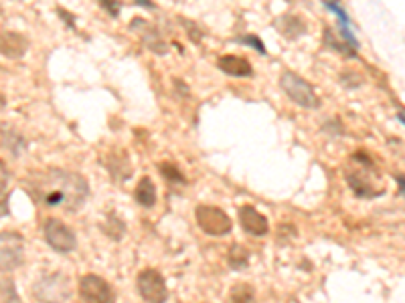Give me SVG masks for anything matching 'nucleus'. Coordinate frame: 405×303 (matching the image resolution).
Instances as JSON below:
<instances>
[{
  "label": "nucleus",
  "instance_id": "f257e3e1",
  "mask_svg": "<svg viewBox=\"0 0 405 303\" xmlns=\"http://www.w3.org/2000/svg\"><path fill=\"white\" fill-rule=\"evenodd\" d=\"M39 196L47 207H61L69 212H75L88 200L90 187L81 174L53 168L41 176Z\"/></svg>",
  "mask_w": 405,
  "mask_h": 303
},
{
  "label": "nucleus",
  "instance_id": "f03ea898",
  "mask_svg": "<svg viewBox=\"0 0 405 303\" xmlns=\"http://www.w3.org/2000/svg\"><path fill=\"white\" fill-rule=\"evenodd\" d=\"M363 162L351 172H347V184L357 194L358 198H377L383 194L381 176L377 174L375 166L363 154H358Z\"/></svg>",
  "mask_w": 405,
  "mask_h": 303
},
{
  "label": "nucleus",
  "instance_id": "7ed1b4c3",
  "mask_svg": "<svg viewBox=\"0 0 405 303\" xmlns=\"http://www.w3.org/2000/svg\"><path fill=\"white\" fill-rule=\"evenodd\" d=\"M280 85L284 89V94L300 107H306V110H318L320 107V99L318 95L314 94L312 85H310L306 79H302L300 75L292 73V71H284L282 77H280Z\"/></svg>",
  "mask_w": 405,
  "mask_h": 303
},
{
  "label": "nucleus",
  "instance_id": "20e7f679",
  "mask_svg": "<svg viewBox=\"0 0 405 303\" xmlns=\"http://www.w3.org/2000/svg\"><path fill=\"white\" fill-rule=\"evenodd\" d=\"M35 297L43 303H63L72 295L69 279L61 273H53L35 283Z\"/></svg>",
  "mask_w": 405,
  "mask_h": 303
},
{
  "label": "nucleus",
  "instance_id": "39448f33",
  "mask_svg": "<svg viewBox=\"0 0 405 303\" xmlns=\"http://www.w3.org/2000/svg\"><path fill=\"white\" fill-rule=\"evenodd\" d=\"M24 261V236L8 231L0 233V271L10 273L19 269Z\"/></svg>",
  "mask_w": 405,
  "mask_h": 303
},
{
  "label": "nucleus",
  "instance_id": "423d86ee",
  "mask_svg": "<svg viewBox=\"0 0 405 303\" xmlns=\"http://www.w3.org/2000/svg\"><path fill=\"white\" fill-rule=\"evenodd\" d=\"M195 214H197V223H199L203 233L211 234V236H225V234L231 233V227H233L231 218L219 207L201 205V207H197Z\"/></svg>",
  "mask_w": 405,
  "mask_h": 303
},
{
  "label": "nucleus",
  "instance_id": "0eeeda50",
  "mask_svg": "<svg viewBox=\"0 0 405 303\" xmlns=\"http://www.w3.org/2000/svg\"><path fill=\"white\" fill-rule=\"evenodd\" d=\"M43 231H45V241L49 243V247L55 249L57 253H69L77 247V239L73 231L59 218H47Z\"/></svg>",
  "mask_w": 405,
  "mask_h": 303
},
{
  "label": "nucleus",
  "instance_id": "6e6552de",
  "mask_svg": "<svg viewBox=\"0 0 405 303\" xmlns=\"http://www.w3.org/2000/svg\"><path fill=\"white\" fill-rule=\"evenodd\" d=\"M138 291L146 303H165L168 300L165 277L156 269H144L138 275Z\"/></svg>",
  "mask_w": 405,
  "mask_h": 303
},
{
  "label": "nucleus",
  "instance_id": "1a4fd4ad",
  "mask_svg": "<svg viewBox=\"0 0 405 303\" xmlns=\"http://www.w3.org/2000/svg\"><path fill=\"white\" fill-rule=\"evenodd\" d=\"M79 293L85 303H114V291H112L110 283L94 275V273L81 277Z\"/></svg>",
  "mask_w": 405,
  "mask_h": 303
},
{
  "label": "nucleus",
  "instance_id": "9d476101",
  "mask_svg": "<svg viewBox=\"0 0 405 303\" xmlns=\"http://www.w3.org/2000/svg\"><path fill=\"white\" fill-rule=\"evenodd\" d=\"M239 225L245 233L254 234V236H263L270 231L267 218L254 207H241L239 209Z\"/></svg>",
  "mask_w": 405,
  "mask_h": 303
},
{
  "label": "nucleus",
  "instance_id": "9b49d317",
  "mask_svg": "<svg viewBox=\"0 0 405 303\" xmlns=\"http://www.w3.org/2000/svg\"><path fill=\"white\" fill-rule=\"evenodd\" d=\"M28 49V41L21 33H0V53L8 59H21Z\"/></svg>",
  "mask_w": 405,
  "mask_h": 303
},
{
  "label": "nucleus",
  "instance_id": "f8f14e48",
  "mask_svg": "<svg viewBox=\"0 0 405 303\" xmlns=\"http://www.w3.org/2000/svg\"><path fill=\"white\" fill-rule=\"evenodd\" d=\"M324 6L329 8V10H333L334 15L338 17V26H340V41L342 43H347L351 49H358L357 39H355V35H353V28H351V21H349V15H347V10H345V6H340L338 2H324Z\"/></svg>",
  "mask_w": 405,
  "mask_h": 303
},
{
  "label": "nucleus",
  "instance_id": "ddd939ff",
  "mask_svg": "<svg viewBox=\"0 0 405 303\" xmlns=\"http://www.w3.org/2000/svg\"><path fill=\"white\" fill-rule=\"evenodd\" d=\"M217 67L231 75V77H251L254 75V69L251 65L243 59V57H235V55H225L217 61Z\"/></svg>",
  "mask_w": 405,
  "mask_h": 303
},
{
  "label": "nucleus",
  "instance_id": "4468645a",
  "mask_svg": "<svg viewBox=\"0 0 405 303\" xmlns=\"http://www.w3.org/2000/svg\"><path fill=\"white\" fill-rule=\"evenodd\" d=\"M110 174L116 178V180H128L130 174H132V168H130V160L124 152H110L106 156V164H104Z\"/></svg>",
  "mask_w": 405,
  "mask_h": 303
},
{
  "label": "nucleus",
  "instance_id": "2eb2a0df",
  "mask_svg": "<svg viewBox=\"0 0 405 303\" xmlns=\"http://www.w3.org/2000/svg\"><path fill=\"white\" fill-rule=\"evenodd\" d=\"M134 198H136V202L140 207H144V209H150V207L156 205V187H154V182L148 176H144L142 180L138 182L136 192H134Z\"/></svg>",
  "mask_w": 405,
  "mask_h": 303
},
{
  "label": "nucleus",
  "instance_id": "dca6fc26",
  "mask_svg": "<svg viewBox=\"0 0 405 303\" xmlns=\"http://www.w3.org/2000/svg\"><path fill=\"white\" fill-rule=\"evenodd\" d=\"M276 26L280 28L282 35H286L288 39H298V37H302V35L306 33V24H304V21H300V19L294 17V15H284V17H280V21L276 23Z\"/></svg>",
  "mask_w": 405,
  "mask_h": 303
},
{
  "label": "nucleus",
  "instance_id": "f3484780",
  "mask_svg": "<svg viewBox=\"0 0 405 303\" xmlns=\"http://www.w3.org/2000/svg\"><path fill=\"white\" fill-rule=\"evenodd\" d=\"M0 130H2V146L6 150H10L15 156H19L23 150H26V140H24L17 130L6 128V125H0Z\"/></svg>",
  "mask_w": 405,
  "mask_h": 303
},
{
  "label": "nucleus",
  "instance_id": "a211bd4d",
  "mask_svg": "<svg viewBox=\"0 0 405 303\" xmlns=\"http://www.w3.org/2000/svg\"><path fill=\"white\" fill-rule=\"evenodd\" d=\"M229 303H256V291L247 283H238L231 287Z\"/></svg>",
  "mask_w": 405,
  "mask_h": 303
},
{
  "label": "nucleus",
  "instance_id": "6ab92c4d",
  "mask_svg": "<svg viewBox=\"0 0 405 303\" xmlns=\"http://www.w3.org/2000/svg\"><path fill=\"white\" fill-rule=\"evenodd\" d=\"M160 172H163V176L167 178L168 182H172V184H187V178L183 176V172L174 164H160Z\"/></svg>",
  "mask_w": 405,
  "mask_h": 303
},
{
  "label": "nucleus",
  "instance_id": "aec40b11",
  "mask_svg": "<svg viewBox=\"0 0 405 303\" xmlns=\"http://www.w3.org/2000/svg\"><path fill=\"white\" fill-rule=\"evenodd\" d=\"M247 259H249V253L241 245L231 247V251H229V265L233 269H245L247 267Z\"/></svg>",
  "mask_w": 405,
  "mask_h": 303
},
{
  "label": "nucleus",
  "instance_id": "412c9836",
  "mask_svg": "<svg viewBox=\"0 0 405 303\" xmlns=\"http://www.w3.org/2000/svg\"><path fill=\"white\" fill-rule=\"evenodd\" d=\"M144 43L148 45V49L152 51V53H158V55H165L167 53V43L156 35V33H144Z\"/></svg>",
  "mask_w": 405,
  "mask_h": 303
},
{
  "label": "nucleus",
  "instance_id": "4be33fe9",
  "mask_svg": "<svg viewBox=\"0 0 405 303\" xmlns=\"http://www.w3.org/2000/svg\"><path fill=\"white\" fill-rule=\"evenodd\" d=\"M327 45H331L334 51H338L342 55H355V49H351L347 43H342V41H338L331 28H327Z\"/></svg>",
  "mask_w": 405,
  "mask_h": 303
},
{
  "label": "nucleus",
  "instance_id": "5701e85b",
  "mask_svg": "<svg viewBox=\"0 0 405 303\" xmlns=\"http://www.w3.org/2000/svg\"><path fill=\"white\" fill-rule=\"evenodd\" d=\"M238 43H241V45H249V47H254L260 55H265L267 51H265V47H263V43L260 41V37L258 35H245V37H239Z\"/></svg>",
  "mask_w": 405,
  "mask_h": 303
},
{
  "label": "nucleus",
  "instance_id": "b1692460",
  "mask_svg": "<svg viewBox=\"0 0 405 303\" xmlns=\"http://www.w3.org/2000/svg\"><path fill=\"white\" fill-rule=\"evenodd\" d=\"M101 6H104L106 10H110V15H112V17H118V4H112V2H101Z\"/></svg>",
  "mask_w": 405,
  "mask_h": 303
},
{
  "label": "nucleus",
  "instance_id": "393cba45",
  "mask_svg": "<svg viewBox=\"0 0 405 303\" xmlns=\"http://www.w3.org/2000/svg\"><path fill=\"white\" fill-rule=\"evenodd\" d=\"M397 182H399V196H404V178L399 176V178H397Z\"/></svg>",
  "mask_w": 405,
  "mask_h": 303
}]
</instances>
